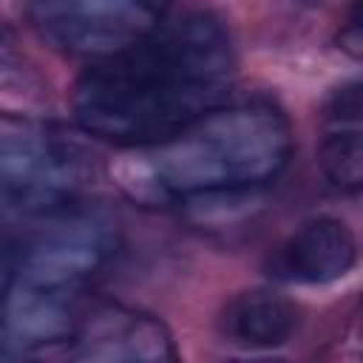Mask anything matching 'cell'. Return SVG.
I'll list each match as a JSON object with an SVG mask.
<instances>
[{
  "label": "cell",
  "mask_w": 363,
  "mask_h": 363,
  "mask_svg": "<svg viewBox=\"0 0 363 363\" xmlns=\"http://www.w3.org/2000/svg\"><path fill=\"white\" fill-rule=\"evenodd\" d=\"M292 153V130L272 105L213 108L179 136L133 147L116 162L122 190L142 204H173L221 187H258Z\"/></svg>",
  "instance_id": "6da1fadb"
},
{
  "label": "cell",
  "mask_w": 363,
  "mask_h": 363,
  "mask_svg": "<svg viewBox=\"0 0 363 363\" xmlns=\"http://www.w3.org/2000/svg\"><path fill=\"white\" fill-rule=\"evenodd\" d=\"M142 3H147V6H153V9H162V6H164V0H142Z\"/></svg>",
  "instance_id": "5bb4252c"
},
{
  "label": "cell",
  "mask_w": 363,
  "mask_h": 363,
  "mask_svg": "<svg viewBox=\"0 0 363 363\" xmlns=\"http://www.w3.org/2000/svg\"><path fill=\"white\" fill-rule=\"evenodd\" d=\"M0 176L6 201L23 213L45 216L65 207L79 187L85 167L77 145L40 128L6 122L0 145Z\"/></svg>",
  "instance_id": "3957f363"
},
{
  "label": "cell",
  "mask_w": 363,
  "mask_h": 363,
  "mask_svg": "<svg viewBox=\"0 0 363 363\" xmlns=\"http://www.w3.org/2000/svg\"><path fill=\"white\" fill-rule=\"evenodd\" d=\"M77 326L79 320L74 318L65 292L6 284V312H3L6 349L31 352L51 343H68Z\"/></svg>",
  "instance_id": "ba28073f"
},
{
  "label": "cell",
  "mask_w": 363,
  "mask_h": 363,
  "mask_svg": "<svg viewBox=\"0 0 363 363\" xmlns=\"http://www.w3.org/2000/svg\"><path fill=\"white\" fill-rule=\"evenodd\" d=\"M337 45H340L349 57H354V60L363 62V34H354V31L340 28V34H337Z\"/></svg>",
  "instance_id": "7c38bea8"
},
{
  "label": "cell",
  "mask_w": 363,
  "mask_h": 363,
  "mask_svg": "<svg viewBox=\"0 0 363 363\" xmlns=\"http://www.w3.org/2000/svg\"><path fill=\"white\" fill-rule=\"evenodd\" d=\"M298 315H301L298 306L286 295L258 286V289L238 292L227 303L221 315V329L233 343L269 349L292 337L301 320Z\"/></svg>",
  "instance_id": "9c48e42d"
},
{
  "label": "cell",
  "mask_w": 363,
  "mask_h": 363,
  "mask_svg": "<svg viewBox=\"0 0 363 363\" xmlns=\"http://www.w3.org/2000/svg\"><path fill=\"white\" fill-rule=\"evenodd\" d=\"M323 116L329 122L363 125V79L337 85L323 102Z\"/></svg>",
  "instance_id": "8fae6325"
},
{
  "label": "cell",
  "mask_w": 363,
  "mask_h": 363,
  "mask_svg": "<svg viewBox=\"0 0 363 363\" xmlns=\"http://www.w3.org/2000/svg\"><path fill=\"white\" fill-rule=\"evenodd\" d=\"M218 82H187L145 68L119 51L96 60L77 82L71 105L82 130L125 147L167 142L221 105Z\"/></svg>",
  "instance_id": "7a4b0ae2"
},
{
  "label": "cell",
  "mask_w": 363,
  "mask_h": 363,
  "mask_svg": "<svg viewBox=\"0 0 363 363\" xmlns=\"http://www.w3.org/2000/svg\"><path fill=\"white\" fill-rule=\"evenodd\" d=\"M71 354L99 363H167L176 360L170 329L128 306H99L85 315L71 337Z\"/></svg>",
  "instance_id": "5b68a950"
},
{
  "label": "cell",
  "mask_w": 363,
  "mask_h": 363,
  "mask_svg": "<svg viewBox=\"0 0 363 363\" xmlns=\"http://www.w3.org/2000/svg\"><path fill=\"white\" fill-rule=\"evenodd\" d=\"M318 167L335 190L360 193L363 190V128L340 130L323 139L318 150Z\"/></svg>",
  "instance_id": "30bf717a"
},
{
  "label": "cell",
  "mask_w": 363,
  "mask_h": 363,
  "mask_svg": "<svg viewBox=\"0 0 363 363\" xmlns=\"http://www.w3.org/2000/svg\"><path fill=\"white\" fill-rule=\"evenodd\" d=\"M357 258L352 230L337 218H312L301 224L275 252L278 278L298 284H329L343 278Z\"/></svg>",
  "instance_id": "52a82bcc"
},
{
  "label": "cell",
  "mask_w": 363,
  "mask_h": 363,
  "mask_svg": "<svg viewBox=\"0 0 363 363\" xmlns=\"http://www.w3.org/2000/svg\"><path fill=\"white\" fill-rule=\"evenodd\" d=\"M346 31H354V34H363V0H352V9H349V17H346Z\"/></svg>",
  "instance_id": "4fadbf2b"
},
{
  "label": "cell",
  "mask_w": 363,
  "mask_h": 363,
  "mask_svg": "<svg viewBox=\"0 0 363 363\" xmlns=\"http://www.w3.org/2000/svg\"><path fill=\"white\" fill-rule=\"evenodd\" d=\"M105 261V244L88 230H62L26 244L6 284H23L48 292H68Z\"/></svg>",
  "instance_id": "8992f818"
},
{
  "label": "cell",
  "mask_w": 363,
  "mask_h": 363,
  "mask_svg": "<svg viewBox=\"0 0 363 363\" xmlns=\"http://www.w3.org/2000/svg\"><path fill=\"white\" fill-rule=\"evenodd\" d=\"M37 28L68 54L113 57L159 26V9L142 0H31Z\"/></svg>",
  "instance_id": "277c9868"
}]
</instances>
